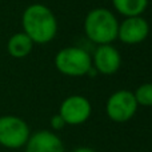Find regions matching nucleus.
I'll return each instance as SVG.
<instances>
[{
  "instance_id": "nucleus-1",
  "label": "nucleus",
  "mask_w": 152,
  "mask_h": 152,
  "mask_svg": "<svg viewBox=\"0 0 152 152\" xmlns=\"http://www.w3.org/2000/svg\"><path fill=\"white\" fill-rule=\"evenodd\" d=\"M23 32L34 44H47L58 34V20L53 12L44 4H31L21 16Z\"/></svg>"
},
{
  "instance_id": "nucleus-2",
  "label": "nucleus",
  "mask_w": 152,
  "mask_h": 152,
  "mask_svg": "<svg viewBox=\"0 0 152 152\" xmlns=\"http://www.w3.org/2000/svg\"><path fill=\"white\" fill-rule=\"evenodd\" d=\"M119 23L115 15L107 8L89 11L84 20V32L95 44H111L118 37Z\"/></svg>"
},
{
  "instance_id": "nucleus-3",
  "label": "nucleus",
  "mask_w": 152,
  "mask_h": 152,
  "mask_svg": "<svg viewBox=\"0 0 152 152\" xmlns=\"http://www.w3.org/2000/svg\"><path fill=\"white\" fill-rule=\"evenodd\" d=\"M55 66L60 74L66 76H84L92 67L89 53L80 47H67L60 50L55 56Z\"/></svg>"
},
{
  "instance_id": "nucleus-4",
  "label": "nucleus",
  "mask_w": 152,
  "mask_h": 152,
  "mask_svg": "<svg viewBox=\"0 0 152 152\" xmlns=\"http://www.w3.org/2000/svg\"><path fill=\"white\" fill-rule=\"evenodd\" d=\"M29 127L21 118L13 115L0 116V145L16 150L27 144Z\"/></svg>"
},
{
  "instance_id": "nucleus-5",
  "label": "nucleus",
  "mask_w": 152,
  "mask_h": 152,
  "mask_svg": "<svg viewBox=\"0 0 152 152\" xmlns=\"http://www.w3.org/2000/svg\"><path fill=\"white\" fill-rule=\"evenodd\" d=\"M136 110L137 103L134 92L127 91V89H120L112 94L105 105L108 118L116 123L128 121L131 118H134Z\"/></svg>"
},
{
  "instance_id": "nucleus-6",
  "label": "nucleus",
  "mask_w": 152,
  "mask_h": 152,
  "mask_svg": "<svg viewBox=\"0 0 152 152\" xmlns=\"http://www.w3.org/2000/svg\"><path fill=\"white\" fill-rule=\"evenodd\" d=\"M91 103L87 97L80 95H72L61 103L59 115L63 118L66 124L77 126L88 120V118L91 116Z\"/></svg>"
},
{
  "instance_id": "nucleus-7",
  "label": "nucleus",
  "mask_w": 152,
  "mask_h": 152,
  "mask_svg": "<svg viewBox=\"0 0 152 152\" xmlns=\"http://www.w3.org/2000/svg\"><path fill=\"white\" fill-rule=\"evenodd\" d=\"M148 34L150 26L142 16L126 18L118 28V37L124 44H139L147 39Z\"/></svg>"
},
{
  "instance_id": "nucleus-8",
  "label": "nucleus",
  "mask_w": 152,
  "mask_h": 152,
  "mask_svg": "<svg viewBox=\"0 0 152 152\" xmlns=\"http://www.w3.org/2000/svg\"><path fill=\"white\" fill-rule=\"evenodd\" d=\"M94 66L99 74L113 75L121 66L120 52L111 44L99 45L94 55Z\"/></svg>"
},
{
  "instance_id": "nucleus-9",
  "label": "nucleus",
  "mask_w": 152,
  "mask_h": 152,
  "mask_svg": "<svg viewBox=\"0 0 152 152\" xmlns=\"http://www.w3.org/2000/svg\"><path fill=\"white\" fill-rule=\"evenodd\" d=\"M26 152H66V150L58 135L43 129L29 136Z\"/></svg>"
},
{
  "instance_id": "nucleus-10",
  "label": "nucleus",
  "mask_w": 152,
  "mask_h": 152,
  "mask_svg": "<svg viewBox=\"0 0 152 152\" xmlns=\"http://www.w3.org/2000/svg\"><path fill=\"white\" fill-rule=\"evenodd\" d=\"M34 48V42L24 32H18L12 35L7 43V51L12 58L23 59L31 53Z\"/></svg>"
},
{
  "instance_id": "nucleus-11",
  "label": "nucleus",
  "mask_w": 152,
  "mask_h": 152,
  "mask_svg": "<svg viewBox=\"0 0 152 152\" xmlns=\"http://www.w3.org/2000/svg\"><path fill=\"white\" fill-rule=\"evenodd\" d=\"M113 7L126 18L140 16L148 5V0H112Z\"/></svg>"
},
{
  "instance_id": "nucleus-12",
  "label": "nucleus",
  "mask_w": 152,
  "mask_h": 152,
  "mask_svg": "<svg viewBox=\"0 0 152 152\" xmlns=\"http://www.w3.org/2000/svg\"><path fill=\"white\" fill-rule=\"evenodd\" d=\"M135 99L137 105H144L151 107L152 105V83H144L136 89L135 92Z\"/></svg>"
},
{
  "instance_id": "nucleus-13",
  "label": "nucleus",
  "mask_w": 152,
  "mask_h": 152,
  "mask_svg": "<svg viewBox=\"0 0 152 152\" xmlns=\"http://www.w3.org/2000/svg\"><path fill=\"white\" fill-rule=\"evenodd\" d=\"M66 126V121L63 120V118H61L60 115H55V116H52V119H51V127H52L53 129H61L63 127Z\"/></svg>"
},
{
  "instance_id": "nucleus-14",
  "label": "nucleus",
  "mask_w": 152,
  "mask_h": 152,
  "mask_svg": "<svg viewBox=\"0 0 152 152\" xmlns=\"http://www.w3.org/2000/svg\"><path fill=\"white\" fill-rule=\"evenodd\" d=\"M72 152H96V151L92 150V148H88V147H80V148H76V150Z\"/></svg>"
}]
</instances>
